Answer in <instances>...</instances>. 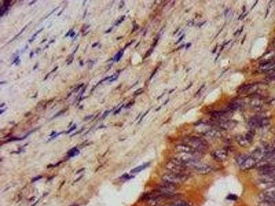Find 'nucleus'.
<instances>
[{"label":"nucleus","instance_id":"nucleus-12","mask_svg":"<svg viewBox=\"0 0 275 206\" xmlns=\"http://www.w3.org/2000/svg\"><path fill=\"white\" fill-rule=\"evenodd\" d=\"M242 104L240 101H234V102H232V103L227 106L226 110L229 111L230 112H233L234 111L237 110V109H240L241 107H242Z\"/></svg>","mask_w":275,"mask_h":206},{"label":"nucleus","instance_id":"nucleus-39","mask_svg":"<svg viewBox=\"0 0 275 206\" xmlns=\"http://www.w3.org/2000/svg\"><path fill=\"white\" fill-rule=\"evenodd\" d=\"M134 103V102H131V103H129L127 105H126V108H129V106H131V105H133Z\"/></svg>","mask_w":275,"mask_h":206},{"label":"nucleus","instance_id":"nucleus-30","mask_svg":"<svg viewBox=\"0 0 275 206\" xmlns=\"http://www.w3.org/2000/svg\"><path fill=\"white\" fill-rule=\"evenodd\" d=\"M43 30V28H41V29L40 30H39V31H38V32H36V33L35 34V35H34V36H32V39H31L30 40V43L32 42V41H33L34 39H35L36 36H37V35H38V34H39V32H41V30Z\"/></svg>","mask_w":275,"mask_h":206},{"label":"nucleus","instance_id":"nucleus-40","mask_svg":"<svg viewBox=\"0 0 275 206\" xmlns=\"http://www.w3.org/2000/svg\"><path fill=\"white\" fill-rule=\"evenodd\" d=\"M157 69H158V68H156V69H155V71H154V72H153V74H152V75H151V77H150V79H151V78H152V77H153V76H154V74H155V72H156V71H157Z\"/></svg>","mask_w":275,"mask_h":206},{"label":"nucleus","instance_id":"nucleus-38","mask_svg":"<svg viewBox=\"0 0 275 206\" xmlns=\"http://www.w3.org/2000/svg\"><path fill=\"white\" fill-rule=\"evenodd\" d=\"M193 24H194V23H193V22H188V23H187V26H189V27H190V26H192V25H193Z\"/></svg>","mask_w":275,"mask_h":206},{"label":"nucleus","instance_id":"nucleus-3","mask_svg":"<svg viewBox=\"0 0 275 206\" xmlns=\"http://www.w3.org/2000/svg\"><path fill=\"white\" fill-rule=\"evenodd\" d=\"M166 168L171 173H186V171L188 169L185 164L175 157L171 159L166 164Z\"/></svg>","mask_w":275,"mask_h":206},{"label":"nucleus","instance_id":"nucleus-37","mask_svg":"<svg viewBox=\"0 0 275 206\" xmlns=\"http://www.w3.org/2000/svg\"><path fill=\"white\" fill-rule=\"evenodd\" d=\"M123 106H121V107L119 108L118 109H117V111H115V113H114V114H117V113H118V112L121 110L122 108H123Z\"/></svg>","mask_w":275,"mask_h":206},{"label":"nucleus","instance_id":"nucleus-1","mask_svg":"<svg viewBox=\"0 0 275 206\" xmlns=\"http://www.w3.org/2000/svg\"><path fill=\"white\" fill-rule=\"evenodd\" d=\"M184 144L188 145L193 150L202 153L208 149V145L204 141L198 137H188L184 140Z\"/></svg>","mask_w":275,"mask_h":206},{"label":"nucleus","instance_id":"nucleus-43","mask_svg":"<svg viewBox=\"0 0 275 206\" xmlns=\"http://www.w3.org/2000/svg\"><path fill=\"white\" fill-rule=\"evenodd\" d=\"M191 43H189V44H188V45H187V47H186V48H189V46H191Z\"/></svg>","mask_w":275,"mask_h":206},{"label":"nucleus","instance_id":"nucleus-41","mask_svg":"<svg viewBox=\"0 0 275 206\" xmlns=\"http://www.w3.org/2000/svg\"><path fill=\"white\" fill-rule=\"evenodd\" d=\"M257 2H258V1H256V2H255V4L253 5V7H252V8H251V9H253V8L256 6V3H257Z\"/></svg>","mask_w":275,"mask_h":206},{"label":"nucleus","instance_id":"nucleus-33","mask_svg":"<svg viewBox=\"0 0 275 206\" xmlns=\"http://www.w3.org/2000/svg\"><path fill=\"white\" fill-rule=\"evenodd\" d=\"M75 129H76V125H74V126H73V127H72L71 128V129H70V130H69V131L67 132V133H70V132H71L72 131H74V130Z\"/></svg>","mask_w":275,"mask_h":206},{"label":"nucleus","instance_id":"nucleus-7","mask_svg":"<svg viewBox=\"0 0 275 206\" xmlns=\"http://www.w3.org/2000/svg\"><path fill=\"white\" fill-rule=\"evenodd\" d=\"M212 157H213L215 160L218 161H223L226 160V159L227 158L228 153L227 151L224 149H220L215 150L214 152L212 153Z\"/></svg>","mask_w":275,"mask_h":206},{"label":"nucleus","instance_id":"nucleus-5","mask_svg":"<svg viewBox=\"0 0 275 206\" xmlns=\"http://www.w3.org/2000/svg\"><path fill=\"white\" fill-rule=\"evenodd\" d=\"M259 173L262 176L274 175L275 174V166L272 165L270 162L263 164L258 168Z\"/></svg>","mask_w":275,"mask_h":206},{"label":"nucleus","instance_id":"nucleus-29","mask_svg":"<svg viewBox=\"0 0 275 206\" xmlns=\"http://www.w3.org/2000/svg\"><path fill=\"white\" fill-rule=\"evenodd\" d=\"M132 177H129V175L128 174H124V175L122 176L121 178L122 179H124V180H128V179H130L131 178H132Z\"/></svg>","mask_w":275,"mask_h":206},{"label":"nucleus","instance_id":"nucleus-34","mask_svg":"<svg viewBox=\"0 0 275 206\" xmlns=\"http://www.w3.org/2000/svg\"><path fill=\"white\" fill-rule=\"evenodd\" d=\"M149 110H148V111H147L146 112V113H144V114L143 115V116H142L141 117V120H140V121H139L138 123H140V122H141L142 121V119H143V118H144V116H146V115H147V114L148 113V112H149Z\"/></svg>","mask_w":275,"mask_h":206},{"label":"nucleus","instance_id":"nucleus-15","mask_svg":"<svg viewBox=\"0 0 275 206\" xmlns=\"http://www.w3.org/2000/svg\"><path fill=\"white\" fill-rule=\"evenodd\" d=\"M263 194L266 195V196L274 198L275 199V185L266 187V188L264 190Z\"/></svg>","mask_w":275,"mask_h":206},{"label":"nucleus","instance_id":"nucleus-36","mask_svg":"<svg viewBox=\"0 0 275 206\" xmlns=\"http://www.w3.org/2000/svg\"><path fill=\"white\" fill-rule=\"evenodd\" d=\"M108 113H109V111H106V112H105V113L103 114V116L102 117H101V118L103 119V118H105V117H106V116H107V115H108Z\"/></svg>","mask_w":275,"mask_h":206},{"label":"nucleus","instance_id":"nucleus-26","mask_svg":"<svg viewBox=\"0 0 275 206\" xmlns=\"http://www.w3.org/2000/svg\"><path fill=\"white\" fill-rule=\"evenodd\" d=\"M225 16L226 17H227V18H230V17L232 16V11H231V10H230V8H228L227 10H226V11H225Z\"/></svg>","mask_w":275,"mask_h":206},{"label":"nucleus","instance_id":"nucleus-22","mask_svg":"<svg viewBox=\"0 0 275 206\" xmlns=\"http://www.w3.org/2000/svg\"><path fill=\"white\" fill-rule=\"evenodd\" d=\"M254 135H255V131L253 130H250V131L247 132V133L246 134V137L247 138V140L248 141H250L251 142L252 140L253 139Z\"/></svg>","mask_w":275,"mask_h":206},{"label":"nucleus","instance_id":"nucleus-23","mask_svg":"<svg viewBox=\"0 0 275 206\" xmlns=\"http://www.w3.org/2000/svg\"><path fill=\"white\" fill-rule=\"evenodd\" d=\"M123 49H122V50L119 51L116 54L115 56H114V61L118 62V61H120V59H121V57L123 56Z\"/></svg>","mask_w":275,"mask_h":206},{"label":"nucleus","instance_id":"nucleus-2","mask_svg":"<svg viewBox=\"0 0 275 206\" xmlns=\"http://www.w3.org/2000/svg\"><path fill=\"white\" fill-rule=\"evenodd\" d=\"M188 178V176L186 173H174L169 172V173L163 174L162 180L165 183L177 185L184 183Z\"/></svg>","mask_w":275,"mask_h":206},{"label":"nucleus","instance_id":"nucleus-35","mask_svg":"<svg viewBox=\"0 0 275 206\" xmlns=\"http://www.w3.org/2000/svg\"><path fill=\"white\" fill-rule=\"evenodd\" d=\"M184 37H185V35H182L181 37H180V39H179V40H178V41H177V42H176V44L178 43H180V41H181L182 40V39H183Z\"/></svg>","mask_w":275,"mask_h":206},{"label":"nucleus","instance_id":"nucleus-9","mask_svg":"<svg viewBox=\"0 0 275 206\" xmlns=\"http://www.w3.org/2000/svg\"><path fill=\"white\" fill-rule=\"evenodd\" d=\"M259 70L263 72H268L274 70L275 69V61H268L261 63L259 67Z\"/></svg>","mask_w":275,"mask_h":206},{"label":"nucleus","instance_id":"nucleus-13","mask_svg":"<svg viewBox=\"0 0 275 206\" xmlns=\"http://www.w3.org/2000/svg\"><path fill=\"white\" fill-rule=\"evenodd\" d=\"M204 135L209 137H221V133L217 129H209L204 132Z\"/></svg>","mask_w":275,"mask_h":206},{"label":"nucleus","instance_id":"nucleus-19","mask_svg":"<svg viewBox=\"0 0 275 206\" xmlns=\"http://www.w3.org/2000/svg\"><path fill=\"white\" fill-rule=\"evenodd\" d=\"M79 153H80L79 150H78L76 148H74L68 151V153H67V157H74V156L79 155Z\"/></svg>","mask_w":275,"mask_h":206},{"label":"nucleus","instance_id":"nucleus-16","mask_svg":"<svg viewBox=\"0 0 275 206\" xmlns=\"http://www.w3.org/2000/svg\"><path fill=\"white\" fill-rule=\"evenodd\" d=\"M261 117L259 116H255L254 118H251L248 122V125L251 128H256L259 127V122H260Z\"/></svg>","mask_w":275,"mask_h":206},{"label":"nucleus","instance_id":"nucleus-6","mask_svg":"<svg viewBox=\"0 0 275 206\" xmlns=\"http://www.w3.org/2000/svg\"><path fill=\"white\" fill-rule=\"evenodd\" d=\"M258 164L257 161L254 158L252 155H249L248 157L246 159V160L244 161L242 166H240L241 169L242 171H248L250 169L253 168V167H255L256 164Z\"/></svg>","mask_w":275,"mask_h":206},{"label":"nucleus","instance_id":"nucleus-10","mask_svg":"<svg viewBox=\"0 0 275 206\" xmlns=\"http://www.w3.org/2000/svg\"><path fill=\"white\" fill-rule=\"evenodd\" d=\"M231 113L232 112L228 110L222 111H215L214 113H212V116L217 119H224L226 118H228V117L231 114Z\"/></svg>","mask_w":275,"mask_h":206},{"label":"nucleus","instance_id":"nucleus-28","mask_svg":"<svg viewBox=\"0 0 275 206\" xmlns=\"http://www.w3.org/2000/svg\"><path fill=\"white\" fill-rule=\"evenodd\" d=\"M7 10H8V7L4 6V5L1 7V16H3V15L5 13V12H6Z\"/></svg>","mask_w":275,"mask_h":206},{"label":"nucleus","instance_id":"nucleus-21","mask_svg":"<svg viewBox=\"0 0 275 206\" xmlns=\"http://www.w3.org/2000/svg\"><path fill=\"white\" fill-rule=\"evenodd\" d=\"M171 206H190L188 203L182 201H177L173 202Z\"/></svg>","mask_w":275,"mask_h":206},{"label":"nucleus","instance_id":"nucleus-8","mask_svg":"<svg viewBox=\"0 0 275 206\" xmlns=\"http://www.w3.org/2000/svg\"><path fill=\"white\" fill-rule=\"evenodd\" d=\"M237 125V122L233 120H222L218 123V126L223 130H232Z\"/></svg>","mask_w":275,"mask_h":206},{"label":"nucleus","instance_id":"nucleus-18","mask_svg":"<svg viewBox=\"0 0 275 206\" xmlns=\"http://www.w3.org/2000/svg\"><path fill=\"white\" fill-rule=\"evenodd\" d=\"M149 165H150V162H147V163L142 164V165H141V166H137V167H136V168H134L133 170L131 171V173H140V172H141L142 171L146 169L148 166H149Z\"/></svg>","mask_w":275,"mask_h":206},{"label":"nucleus","instance_id":"nucleus-14","mask_svg":"<svg viewBox=\"0 0 275 206\" xmlns=\"http://www.w3.org/2000/svg\"><path fill=\"white\" fill-rule=\"evenodd\" d=\"M250 105L255 109H260L263 105V100L261 98H253L250 102Z\"/></svg>","mask_w":275,"mask_h":206},{"label":"nucleus","instance_id":"nucleus-31","mask_svg":"<svg viewBox=\"0 0 275 206\" xmlns=\"http://www.w3.org/2000/svg\"><path fill=\"white\" fill-rule=\"evenodd\" d=\"M124 16H123V17H122V18H121V19H119V20L118 21V22H116V23H115V25H118V24H120V23H121L122 22H123V21L124 20Z\"/></svg>","mask_w":275,"mask_h":206},{"label":"nucleus","instance_id":"nucleus-4","mask_svg":"<svg viewBox=\"0 0 275 206\" xmlns=\"http://www.w3.org/2000/svg\"><path fill=\"white\" fill-rule=\"evenodd\" d=\"M186 166L187 168H191L196 171L198 173L200 174H209L211 173L212 170V167L207 164H204L201 162L200 161H192V162L186 164Z\"/></svg>","mask_w":275,"mask_h":206},{"label":"nucleus","instance_id":"nucleus-20","mask_svg":"<svg viewBox=\"0 0 275 206\" xmlns=\"http://www.w3.org/2000/svg\"><path fill=\"white\" fill-rule=\"evenodd\" d=\"M254 87L253 85H244L242 87L241 92L242 93H248Z\"/></svg>","mask_w":275,"mask_h":206},{"label":"nucleus","instance_id":"nucleus-42","mask_svg":"<svg viewBox=\"0 0 275 206\" xmlns=\"http://www.w3.org/2000/svg\"><path fill=\"white\" fill-rule=\"evenodd\" d=\"M74 35H75V32H72V34H71V35H70V36H71V37H73Z\"/></svg>","mask_w":275,"mask_h":206},{"label":"nucleus","instance_id":"nucleus-32","mask_svg":"<svg viewBox=\"0 0 275 206\" xmlns=\"http://www.w3.org/2000/svg\"><path fill=\"white\" fill-rule=\"evenodd\" d=\"M152 51H153V49H150V50L148 51V52H147V54H146V55H145V56H144V59H146L147 56H149L150 55V54H151Z\"/></svg>","mask_w":275,"mask_h":206},{"label":"nucleus","instance_id":"nucleus-24","mask_svg":"<svg viewBox=\"0 0 275 206\" xmlns=\"http://www.w3.org/2000/svg\"><path fill=\"white\" fill-rule=\"evenodd\" d=\"M238 199V197L236 194H230L228 195V197H226V199L229 200V201H237Z\"/></svg>","mask_w":275,"mask_h":206},{"label":"nucleus","instance_id":"nucleus-25","mask_svg":"<svg viewBox=\"0 0 275 206\" xmlns=\"http://www.w3.org/2000/svg\"><path fill=\"white\" fill-rule=\"evenodd\" d=\"M259 206H275L274 205L272 204V203L265 201H261L260 202V204H259Z\"/></svg>","mask_w":275,"mask_h":206},{"label":"nucleus","instance_id":"nucleus-17","mask_svg":"<svg viewBox=\"0 0 275 206\" xmlns=\"http://www.w3.org/2000/svg\"><path fill=\"white\" fill-rule=\"evenodd\" d=\"M248 156L249 155H246V154H240V155H239L236 157L235 158L236 162H237L239 166H241L243 163H244V161L246 160V159L248 157Z\"/></svg>","mask_w":275,"mask_h":206},{"label":"nucleus","instance_id":"nucleus-11","mask_svg":"<svg viewBox=\"0 0 275 206\" xmlns=\"http://www.w3.org/2000/svg\"><path fill=\"white\" fill-rule=\"evenodd\" d=\"M236 141L242 147H247L250 144V142L247 140L246 136L243 137V135H237L236 136Z\"/></svg>","mask_w":275,"mask_h":206},{"label":"nucleus","instance_id":"nucleus-27","mask_svg":"<svg viewBox=\"0 0 275 206\" xmlns=\"http://www.w3.org/2000/svg\"><path fill=\"white\" fill-rule=\"evenodd\" d=\"M144 92V89L142 88H141V89H138L137 91H136V92H134V95L135 96H138V95H141V93H143Z\"/></svg>","mask_w":275,"mask_h":206}]
</instances>
